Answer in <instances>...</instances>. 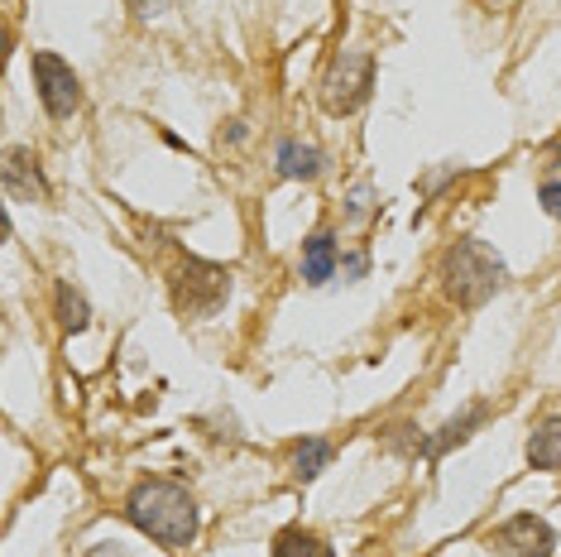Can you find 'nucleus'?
I'll list each match as a JSON object with an SVG mask.
<instances>
[{"instance_id": "nucleus-6", "label": "nucleus", "mask_w": 561, "mask_h": 557, "mask_svg": "<svg viewBox=\"0 0 561 557\" xmlns=\"http://www.w3.org/2000/svg\"><path fill=\"white\" fill-rule=\"evenodd\" d=\"M494 553L500 557H557V528L542 514H514L494 528Z\"/></svg>"}, {"instance_id": "nucleus-17", "label": "nucleus", "mask_w": 561, "mask_h": 557, "mask_svg": "<svg viewBox=\"0 0 561 557\" xmlns=\"http://www.w3.org/2000/svg\"><path fill=\"white\" fill-rule=\"evenodd\" d=\"M125 5H130L139 20H154V15H163V10H169V0H125Z\"/></svg>"}, {"instance_id": "nucleus-2", "label": "nucleus", "mask_w": 561, "mask_h": 557, "mask_svg": "<svg viewBox=\"0 0 561 557\" xmlns=\"http://www.w3.org/2000/svg\"><path fill=\"white\" fill-rule=\"evenodd\" d=\"M508 284V264L484 240H456L442 255V288L456 308H480Z\"/></svg>"}, {"instance_id": "nucleus-14", "label": "nucleus", "mask_w": 561, "mask_h": 557, "mask_svg": "<svg viewBox=\"0 0 561 557\" xmlns=\"http://www.w3.org/2000/svg\"><path fill=\"white\" fill-rule=\"evenodd\" d=\"M327 462H331V442L327 437H308V442H298V452H293V476L317 480L327 471Z\"/></svg>"}, {"instance_id": "nucleus-7", "label": "nucleus", "mask_w": 561, "mask_h": 557, "mask_svg": "<svg viewBox=\"0 0 561 557\" xmlns=\"http://www.w3.org/2000/svg\"><path fill=\"white\" fill-rule=\"evenodd\" d=\"M0 183H5L10 202H48V179L44 163L34 149H5V163H0Z\"/></svg>"}, {"instance_id": "nucleus-4", "label": "nucleus", "mask_w": 561, "mask_h": 557, "mask_svg": "<svg viewBox=\"0 0 561 557\" xmlns=\"http://www.w3.org/2000/svg\"><path fill=\"white\" fill-rule=\"evenodd\" d=\"M369 87H375V58L369 54H336L322 78V106L331 116H351L369 101Z\"/></svg>"}, {"instance_id": "nucleus-12", "label": "nucleus", "mask_w": 561, "mask_h": 557, "mask_svg": "<svg viewBox=\"0 0 561 557\" xmlns=\"http://www.w3.org/2000/svg\"><path fill=\"white\" fill-rule=\"evenodd\" d=\"M274 557H336V553H331V543L322 534L293 524V528H278L274 534Z\"/></svg>"}, {"instance_id": "nucleus-21", "label": "nucleus", "mask_w": 561, "mask_h": 557, "mask_svg": "<svg viewBox=\"0 0 561 557\" xmlns=\"http://www.w3.org/2000/svg\"><path fill=\"white\" fill-rule=\"evenodd\" d=\"M484 5H504V0H484Z\"/></svg>"}, {"instance_id": "nucleus-15", "label": "nucleus", "mask_w": 561, "mask_h": 557, "mask_svg": "<svg viewBox=\"0 0 561 557\" xmlns=\"http://www.w3.org/2000/svg\"><path fill=\"white\" fill-rule=\"evenodd\" d=\"M385 447H389V452H399V457H408V452H413V457H423V437H417V428H413V423L389 428V433H385Z\"/></svg>"}, {"instance_id": "nucleus-20", "label": "nucleus", "mask_w": 561, "mask_h": 557, "mask_svg": "<svg viewBox=\"0 0 561 557\" xmlns=\"http://www.w3.org/2000/svg\"><path fill=\"white\" fill-rule=\"evenodd\" d=\"M346 274H351V284H355V278L365 274V260H360V255H351V260H346Z\"/></svg>"}, {"instance_id": "nucleus-16", "label": "nucleus", "mask_w": 561, "mask_h": 557, "mask_svg": "<svg viewBox=\"0 0 561 557\" xmlns=\"http://www.w3.org/2000/svg\"><path fill=\"white\" fill-rule=\"evenodd\" d=\"M538 202H542V212H547V217H557V221H561V179L542 183V187H538Z\"/></svg>"}, {"instance_id": "nucleus-11", "label": "nucleus", "mask_w": 561, "mask_h": 557, "mask_svg": "<svg viewBox=\"0 0 561 557\" xmlns=\"http://www.w3.org/2000/svg\"><path fill=\"white\" fill-rule=\"evenodd\" d=\"M274 163H278V179H317L322 173V149L302 145V139H284Z\"/></svg>"}, {"instance_id": "nucleus-13", "label": "nucleus", "mask_w": 561, "mask_h": 557, "mask_svg": "<svg viewBox=\"0 0 561 557\" xmlns=\"http://www.w3.org/2000/svg\"><path fill=\"white\" fill-rule=\"evenodd\" d=\"M54 298H58V322H62V332H87V327H92V308H87V298L68 284V278H58Z\"/></svg>"}, {"instance_id": "nucleus-8", "label": "nucleus", "mask_w": 561, "mask_h": 557, "mask_svg": "<svg viewBox=\"0 0 561 557\" xmlns=\"http://www.w3.org/2000/svg\"><path fill=\"white\" fill-rule=\"evenodd\" d=\"M484 418H490V403H470V409H461L456 418H446L437 433L423 437V457L427 462H442L451 447H461V442L476 437V428H484Z\"/></svg>"}, {"instance_id": "nucleus-18", "label": "nucleus", "mask_w": 561, "mask_h": 557, "mask_svg": "<svg viewBox=\"0 0 561 557\" xmlns=\"http://www.w3.org/2000/svg\"><path fill=\"white\" fill-rule=\"evenodd\" d=\"M365 217H369V187L360 183V187L351 193V221H365Z\"/></svg>"}, {"instance_id": "nucleus-10", "label": "nucleus", "mask_w": 561, "mask_h": 557, "mask_svg": "<svg viewBox=\"0 0 561 557\" xmlns=\"http://www.w3.org/2000/svg\"><path fill=\"white\" fill-rule=\"evenodd\" d=\"M528 466L533 471H561V413L542 418L538 428L528 433Z\"/></svg>"}, {"instance_id": "nucleus-19", "label": "nucleus", "mask_w": 561, "mask_h": 557, "mask_svg": "<svg viewBox=\"0 0 561 557\" xmlns=\"http://www.w3.org/2000/svg\"><path fill=\"white\" fill-rule=\"evenodd\" d=\"M87 557H130V548H125V543H92Z\"/></svg>"}, {"instance_id": "nucleus-1", "label": "nucleus", "mask_w": 561, "mask_h": 557, "mask_svg": "<svg viewBox=\"0 0 561 557\" xmlns=\"http://www.w3.org/2000/svg\"><path fill=\"white\" fill-rule=\"evenodd\" d=\"M125 514L139 534H149L159 548H187L197 538V500L187 486H178L169 476H145L135 480V490L125 496Z\"/></svg>"}, {"instance_id": "nucleus-3", "label": "nucleus", "mask_w": 561, "mask_h": 557, "mask_svg": "<svg viewBox=\"0 0 561 557\" xmlns=\"http://www.w3.org/2000/svg\"><path fill=\"white\" fill-rule=\"evenodd\" d=\"M231 288H236L231 270L187 255L183 264H178V274H173V308L183 312V318H197V322L216 318V312H221V303L231 298Z\"/></svg>"}, {"instance_id": "nucleus-5", "label": "nucleus", "mask_w": 561, "mask_h": 557, "mask_svg": "<svg viewBox=\"0 0 561 557\" xmlns=\"http://www.w3.org/2000/svg\"><path fill=\"white\" fill-rule=\"evenodd\" d=\"M30 72H34V87H39V101L54 121H68L82 111V78L72 72V62H62L58 54L48 48H34L30 54Z\"/></svg>"}, {"instance_id": "nucleus-9", "label": "nucleus", "mask_w": 561, "mask_h": 557, "mask_svg": "<svg viewBox=\"0 0 561 557\" xmlns=\"http://www.w3.org/2000/svg\"><path fill=\"white\" fill-rule=\"evenodd\" d=\"M336 264H341V246H336V236H331V226H317V231L302 240V284H312V288H322L331 274H336Z\"/></svg>"}]
</instances>
